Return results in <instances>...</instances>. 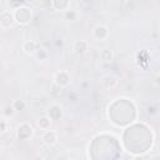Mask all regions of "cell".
<instances>
[{
	"mask_svg": "<svg viewBox=\"0 0 160 160\" xmlns=\"http://www.w3.org/2000/svg\"><path fill=\"white\" fill-rule=\"evenodd\" d=\"M31 10L26 6H19L15 9L14 11V18H15V21L19 22L20 25H26L30 20H31Z\"/></svg>",
	"mask_w": 160,
	"mask_h": 160,
	"instance_id": "6da1fadb",
	"label": "cell"
},
{
	"mask_svg": "<svg viewBox=\"0 0 160 160\" xmlns=\"http://www.w3.org/2000/svg\"><path fill=\"white\" fill-rule=\"evenodd\" d=\"M34 134V129L30 124L28 122H22L21 125L18 126V130H16V136L19 140H28L30 136H32Z\"/></svg>",
	"mask_w": 160,
	"mask_h": 160,
	"instance_id": "7a4b0ae2",
	"label": "cell"
},
{
	"mask_svg": "<svg viewBox=\"0 0 160 160\" xmlns=\"http://www.w3.org/2000/svg\"><path fill=\"white\" fill-rule=\"evenodd\" d=\"M54 81H55V84L58 86L65 88V86H68L70 84V75H69V72L66 70H60V71H58L55 74Z\"/></svg>",
	"mask_w": 160,
	"mask_h": 160,
	"instance_id": "3957f363",
	"label": "cell"
},
{
	"mask_svg": "<svg viewBox=\"0 0 160 160\" xmlns=\"http://www.w3.org/2000/svg\"><path fill=\"white\" fill-rule=\"evenodd\" d=\"M14 22H15L14 14H11L9 10L1 11V14H0V26L2 29H8V28L12 26Z\"/></svg>",
	"mask_w": 160,
	"mask_h": 160,
	"instance_id": "277c9868",
	"label": "cell"
},
{
	"mask_svg": "<svg viewBox=\"0 0 160 160\" xmlns=\"http://www.w3.org/2000/svg\"><path fill=\"white\" fill-rule=\"evenodd\" d=\"M41 139H42V142H44L45 145H48V146H54V145L58 142V134H56V131L48 129V130L44 131Z\"/></svg>",
	"mask_w": 160,
	"mask_h": 160,
	"instance_id": "5b68a950",
	"label": "cell"
},
{
	"mask_svg": "<svg viewBox=\"0 0 160 160\" xmlns=\"http://www.w3.org/2000/svg\"><path fill=\"white\" fill-rule=\"evenodd\" d=\"M92 35L98 40H105L109 36V30L105 25H96L92 30Z\"/></svg>",
	"mask_w": 160,
	"mask_h": 160,
	"instance_id": "8992f818",
	"label": "cell"
},
{
	"mask_svg": "<svg viewBox=\"0 0 160 160\" xmlns=\"http://www.w3.org/2000/svg\"><path fill=\"white\" fill-rule=\"evenodd\" d=\"M21 48H22L24 52H26V54H29V55H35L36 50L39 49V45H38V42L34 41V40H26V41L22 42V46H21Z\"/></svg>",
	"mask_w": 160,
	"mask_h": 160,
	"instance_id": "52a82bcc",
	"label": "cell"
},
{
	"mask_svg": "<svg viewBox=\"0 0 160 160\" xmlns=\"http://www.w3.org/2000/svg\"><path fill=\"white\" fill-rule=\"evenodd\" d=\"M72 49L76 54L81 55V54H85L88 50H89V42L86 40H76L72 45Z\"/></svg>",
	"mask_w": 160,
	"mask_h": 160,
	"instance_id": "ba28073f",
	"label": "cell"
},
{
	"mask_svg": "<svg viewBox=\"0 0 160 160\" xmlns=\"http://www.w3.org/2000/svg\"><path fill=\"white\" fill-rule=\"evenodd\" d=\"M62 109H61V106H59V105H56V104H54V105H51L49 109H48V115L52 119V120H59L61 116H62Z\"/></svg>",
	"mask_w": 160,
	"mask_h": 160,
	"instance_id": "9c48e42d",
	"label": "cell"
},
{
	"mask_svg": "<svg viewBox=\"0 0 160 160\" xmlns=\"http://www.w3.org/2000/svg\"><path fill=\"white\" fill-rule=\"evenodd\" d=\"M51 121H52V119H51L49 115H44V116H41V118L38 119L36 125H38V128H40L41 130H48V129H50Z\"/></svg>",
	"mask_w": 160,
	"mask_h": 160,
	"instance_id": "30bf717a",
	"label": "cell"
},
{
	"mask_svg": "<svg viewBox=\"0 0 160 160\" xmlns=\"http://www.w3.org/2000/svg\"><path fill=\"white\" fill-rule=\"evenodd\" d=\"M101 82L106 89H114L118 85V79L112 75H105L101 80Z\"/></svg>",
	"mask_w": 160,
	"mask_h": 160,
	"instance_id": "8fae6325",
	"label": "cell"
},
{
	"mask_svg": "<svg viewBox=\"0 0 160 160\" xmlns=\"http://www.w3.org/2000/svg\"><path fill=\"white\" fill-rule=\"evenodd\" d=\"M15 112H16V110H15V108H14L12 104H8V105H5L2 108V116L6 118V119L12 118L15 115Z\"/></svg>",
	"mask_w": 160,
	"mask_h": 160,
	"instance_id": "7c38bea8",
	"label": "cell"
},
{
	"mask_svg": "<svg viewBox=\"0 0 160 160\" xmlns=\"http://www.w3.org/2000/svg\"><path fill=\"white\" fill-rule=\"evenodd\" d=\"M52 4L55 9H58L59 11L69 10V0H52Z\"/></svg>",
	"mask_w": 160,
	"mask_h": 160,
	"instance_id": "4fadbf2b",
	"label": "cell"
},
{
	"mask_svg": "<svg viewBox=\"0 0 160 160\" xmlns=\"http://www.w3.org/2000/svg\"><path fill=\"white\" fill-rule=\"evenodd\" d=\"M112 58H114V55H112V51H111V50L104 49V50L100 51V59H101L102 61H111Z\"/></svg>",
	"mask_w": 160,
	"mask_h": 160,
	"instance_id": "5bb4252c",
	"label": "cell"
},
{
	"mask_svg": "<svg viewBox=\"0 0 160 160\" xmlns=\"http://www.w3.org/2000/svg\"><path fill=\"white\" fill-rule=\"evenodd\" d=\"M35 56H36V59H38L39 61H44V60H46V59H48L49 54H48V51H46L45 49L39 48V49L36 50V52H35Z\"/></svg>",
	"mask_w": 160,
	"mask_h": 160,
	"instance_id": "9a60e30c",
	"label": "cell"
},
{
	"mask_svg": "<svg viewBox=\"0 0 160 160\" xmlns=\"http://www.w3.org/2000/svg\"><path fill=\"white\" fill-rule=\"evenodd\" d=\"M12 105H14V108H15L16 111H24V110L26 109V102H25L22 99H16V100H14Z\"/></svg>",
	"mask_w": 160,
	"mask_h": 160,
	"instance_id": "2e32d148",
	"label": "cell"
},
{
	"mask_svg": "<svg viewBox=\"0 0 160 160\" xmlns=\"http://www.w3.org/2000/svg\"><path fill=\"white\" fill-rule=\"evenodd\" d=\"M8 130H10V122L9 120H6V118H2V120L0 121V132L5 134Z\"/></svg>",
	"mask_w": 160,
	"mask_h": 160,
	"instance_id": "e0dca14e",
	"label": "cell"
},
{
	"mask_svg": "<svg viewBox=\"0 0 160 160\" xmlns=\"http://www.w3.org/2000/svg\"><path fill=\"white\" fill-rule=\"evenodd\" d=\"M76 18V14L72 11V10H66V19H70V20H75Z\"/></svg>",
	"mask_w": 160,
	"mask_h": 160,
	"instance_id": "ac0fdd59",
	"label": "cell"
},
{
	"mask_svg": "<svg viewBox=\"0 0 160 160\" xmlns=\"http://www.w3.org/2000/svg\"><path fill=\"white\" fill-rule=\"evenodd\" d=\"M155 84H156L158 86H160V74L155 76Z\"/></svg>",
	"mask_w": 160,
	"mask_h": 160,
	"instance_id": "d6986e66",
	"label": "cell"
},
{
	"mask_svg": "<svg viewBox=\"0 0 160 160\" xmlns=\"http://www.w3.org/2000/svg\"><path fill=\"white\" fill-rule=\"evenodd\" d=\"M151 159H160V155H158V156H152Z\"/></svg>",
	"mask_w": 160,
	"mask_h": 160,
	"instance_id": "ffe728a7",
	"label": "cell"
}]
</instances>
